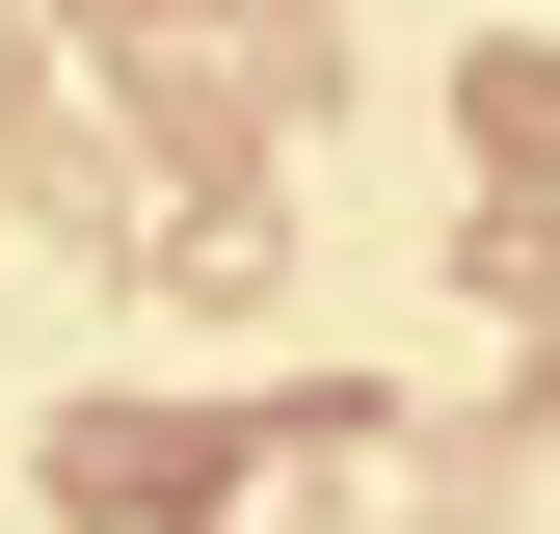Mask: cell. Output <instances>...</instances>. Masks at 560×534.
Returning a JSON list of instances; mask_svg holds the SVG:
<instances>
[{
    "instance_id": "cell-1",
    "label": "cell",
    "mask_w": 560,
    "mask_h": 534,
    "mask_svg": "<svg viewBox=\"0 0 560 534\" xmlns=\"http://www.w3.org/2000/svg\"><path fill=\"white\" fill-rule=\"evenodd\" d=\"M54 481H81V508H241V428H187V400H81Z\"/></svg>"
},
{
    "instance_id": "cell-2",
    "label": "cell",
    "mask_w": 560,
    "mask_h": 534,
    "mask_svg": "<svg viewBox=\"0 0 560 534\" xmlns=\"http://www.w3.org/2000/svg\"><path fill=\"white\" fill-rule=\"evenodd\" d=\"M161 294L187 321H267V187H187V214H161Z\"/></svg>"
},
{
    "instance_id": "cell-3",
    "label": "cell",
    "mask_w": 560,
    "mask_h": 534,
    "mask_svg": "<svg viewBox=\"0 0 560 534\" xmlns=\"http://www.w3.org/2000/svg\"><path fill=\"white\" fill-rule=\"evenodd\" d=\"M454 134H480L508 187H560V54H454Z\"/></svg>"
},
{
    "instance_id": "cell-4",
    "label": "cell",
    "mask_w": 560,
    "mask_h": 534,
    "mask_svg": "<svg viewBox=\"0 0 560 534\" xmlns=\"http://www.w3.org/2000/svg\"><path fill=\"white\" fill-rule=\"evenodd\" d=\"M400 481H428V534H508V508H534V454H508V428H428Z\"/></svg>"
},
{
    "instance_id": "cell-5",
    "label": "cell",
    "mask_w": 560,
    "mask_h": 534,
    "mask_svg": "<svg viewBox=\"0 0 560 534\" xmlns=\"http://www.w3.org/2000/svg\"><path fill=\"white\" fill-rule=\"evenodd\" d=\"M454 267H480V294H508V321H560V187H508V214H480Z\"/></svg>"
},
{
    "instance_id": "cell-6",
    "label": "cell",
    "mask_w": 560,
    "mask_h": 534,
    "mask_svg": "<svg viewBox=\"0 0 560 534\" xmlns=\"http://www.w3.org/2000/svg\"><path fill=\"white\" fill-rule=\"evenodd\" d=\"M81 27H187V0H81Z\"/></svg>"
}]
</instances>
